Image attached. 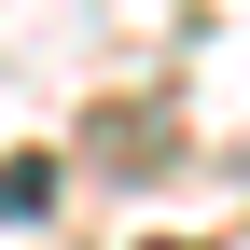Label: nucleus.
Returning a JSON list of instances; mask_svg holds the SVG:
<instances>
[{
	"label": "nucleus",
	"instance_id": "obj_1",
	"mask_svg": "<svg viewBox=\"0 0 250 250\" xmlns=\"http://www.w3.org/2000/svg\"><path fill=\"white\" fill-rule=\"evenodd\" d=\"M42 208H56V167L14 153V167H0V223H42Z\"/></svg>",
	"mask_w": 250,
	"mask_h": 250
}]
</instances>
